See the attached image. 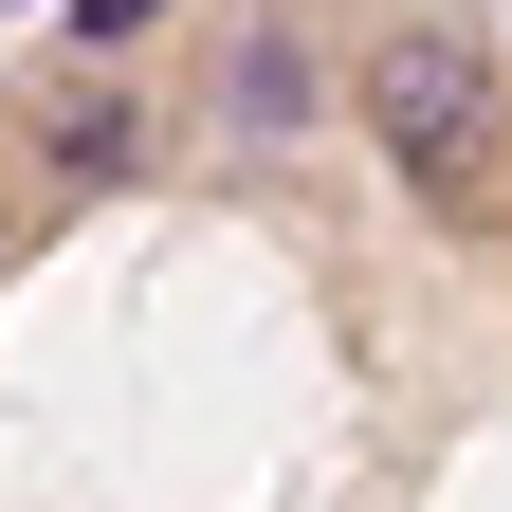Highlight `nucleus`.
<instances>
[{
	"label": "nucleus",
	"mask_w": 512,
	"mask_h": 512,
	"mask_svg": "<svg viewBox=\"0 0 512 512\" xmlns=\"http://www.w3.org/2000/svg\"><path fill=\"white\" fill-rule=\"evenodd\" d=\"M366 128L421 202H494L512 183V110H494V55L476 37H384L366 55Z\"/></svg>",
	"instance_id": "nucleus-1"
},
{
	"label": "nucleus",
	"mask_w": 512,
	"mask_h": 512,
	"mask_svg": "<svg viewBox=\"0 0 512 512\" xmlns=\"http://www.w3.org/2000/svg\"><path fill=\"white\" fill-rule=\"evenodd\" d=\"M128 147H147V110H128V92H74V110H55V165H128Z\"/></svg>",
	"instance_id": "nucleus-2"
},
{
	"label": "nucleus",
	"mask_w": 512,
	"mask_h": 512,
	"mask_svg": "<svg viewBox=\"0 0 512 512\" xmlns=\"http://www.w3.org/2000/svg\"><path fill=\"white\" fill-rule=\"evenodd\" d=\"M293 110H311V55L256 37V55H238V128H293Z\"/></svg>",
	"instance_id": "nucleus-3"
},
{
	"label": "nucleus",
	"mask_w": 512,
	"mask_h": 512,
	"mask_svg": "<svg viewBox=\"0 0 512 512\" xmlns=\"http://www.w3.org/2000/svg\"><path fill=\"white\" fill-rule=\"evenodd\" d=\"M128 19H147V0H74V37H128Z\"/></svg>",
	"instance_id": "nucleus-4"
}]
</instances>
